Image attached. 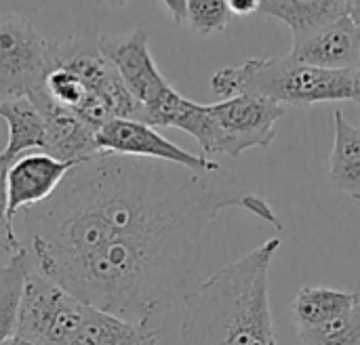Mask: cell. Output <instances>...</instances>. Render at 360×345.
Here are the masks:
<instances>
[{
    "mask_svg": "<svg viewBox=\"0 0 360 345\" xmlns=\"http://www.w3.org/2000/svg\"><path fill=\"white\" fill-rule=\"evenodd\" d=\"M228 207L283 228L228 171L99 152L21 213L34 268L82 304L160 329L200 285L202 236Z\"/></svg>",
    "mask_w": 360,
    "mask_h": 345,
    "instance_id": "6da1fadb",
    "label": "cell"
},
{
    "mask_svg": "<svg viewBox=\"0 0 360 345\" xmlns=\"http://www.w3.org/2000/svg\"><path fill=\"white\" fill-rule=\"evenodd\" d=\"M270 238L202 280L184 301V345H278L270 310Z\"/></svg>",
    "mask_w": 360,
    "mask_h": 345,
    "instance_id": "7a4b0ae2",
    "label": "cell"
},
{
    "mask_svg": "<svg viewBox=\"0 0 360 345\" xmlns=\"http://www.w3.org/2000/svg\"><path fill=\"white\" fill-rule=\"evenodd\" d=\"M211 91L230 99L257 95L281 105H316L327 101L360 103L356 70H323L287 57H253L240 65L221 67L211 76Z\"/></svg>",
    "mask_w": 360,
    "mask_h": 345,
    "instance_id": "3957f363",
    "label": "cell"
},
{
    "mask_svg": "<svg viewBox=\"0 0 360 345\" xmlns=\"http://www.w3.org/2000/svg\"><path fill=\"white\" fill-rule=\"evenodd\" d=\"M86 308V304L32 266L17 310L15 335L36 345H74Z\"/></svg>",
    "mask_w": 360,
    "mask_h": 345,
    "instance_id": "277c9868",
    "label": "cell"
},
{
    "mask_svg": "<svg viewBox=\"0 0 360 345\" xmlns=\"http://www.w3.org/2000/svg\"><path fill=\"white\" fill-rule=\"evenodd\" d=\"M57 67V38L17 13L0 15V101L27 97Z\"/></svg>",
    "mask_w": 360,
    "mask_h": 345,
    "instance_id": "5b68a950",
    "label": "cell"
},
{
    "mask_svg": "<svg viewBox=\"0 0 360 345\" xmlns=\"http://www.w3.org/2000/svg\"><path fill=\"white\" fill-rule=\"evenodd\" d=\"M217 126V154L238 158L251 148H268L287 108L257 95H236L209 105Z\"/></svg>",
    "mask_w": 360,
    "mask_h": 345,
    "instance_id": "8992f818",
    "label": "cell"
},
{
    "mask_svg": "<svg viewBox=\"0 0 360 345\" xmlns=\"http://www.w3.org/2000/svg\"><path fill=\"white\" fill-rule=\"evenodd\" d=\"M97 46L99 53L116 67L131 95L139 101L141 120L150 108L173 91L154 63L150 53V36L146 30L139 27L127 34H101L97 38Z\"/></svg>",
    "mask_w": 360,
    "mask_h": 345,
    "instance_id": "52a82bcc",
    "label": "cell"
},
{
    "mask_svg": "<svg viewBox=\"0 0 360 345\" xmlns=\"http://www.w3.org/2000/svg\"><path fill=\"white\" fill-rule=\"evenodd\" d=\"M95 141L99 152L171 162L196 173H215L224 169L217 160L179 148L177 143L162 137L154 126L139 120L112 118L95 133Z\"/></svg>",
    "mask_w": 360,
    "mask_h": 345,
    "instance_id": "ba28073f",
    "label": "cell"
},
{
    "mask_svg": "<svg viewBox=\"0 0 360 345\" xmlns=\"http://www.w3.org/2000/svg\"><path fill=\"white\" fill-rule=\"evenodd\" d=\"M76 162L57 160L46 152L19 156L6 169V215L15 226V217L30 207L51 198Z\"/></svg>",
    "mask_w": 360,
    "mask_h": 345,
    "instance_id": "9c48e42d",
    "label": "cell"
},
{
    "mask_svg": "<svg viewBox=\"0 0 360 345\" xmlns=\"http://www.w3.org/2000/svg\"><path fill=\"white\" fill-rule=\"evenodd\" d=\"M289 57L323 70H352L360 57V25L348 15L291 38Z\"/></svg>",
    "mask_w": 360,
    "mask_h": 345,
    "instance_id": "30bf717a",
    "label": "cell"
},
{
    "mask_svg": "<svg viewBox=\"0 0 360 345\" xmlns=\"http://www.w3.org/2000/svg\"><path fill=\"white\" fill-rule=\"evenodd\" d=\"M27 99L40 112L44 120V150L57 160L65 162H84L91 156L99 154L95 131L89 129L72 110L59 105L44 86L30 93Z\"/></svg>",
    "mask_w": 360,
    "mask_h": 345,
    "instance_id": "8fae6325",
    "label": "cell"
},
{
    "mask_svg": "<svg viewBox=\"0 0 360 345\" xmlns=\"http://www.w3.org/2000/svg\"><path fill=\"white\" fill-rule=\"evenodd\" d=\"M160 329L137 325L97 308H86L74 345H158Z\"/></svg>",
    "mask_w": 360,
    "mask_h": 345,
    "instance_id": "7c38bea8",
    "label": "cell"
},
{
    "mask_svg": "<svg viewBox=\"0 0 360 345\" xmlns=\"http://www.w3.org/2000/svg\"><path fill=\"white\" fill-rule=\"evenodd\" d=\"M0 118L8 126V141L0 152L8 164L30 150H44V120L27 97L2 99Z\"/></svg>",
    "mask_w": 360,
    "mask_h": 345,
    "instance_id": "4fadbf2b",
    "label": "cell"
},
{
    "mask_svg": "<svg viewBox=\"0 0 360 345\" xmlns=\"http://www.w3.org/2000/svg\"><path fill=\"white\" fill-rule=\"evenodd\" d=\"M329 177L335 190L352 196H360V126L346 120L335 112V141L329 158Z\"/></svg>",
    "mask_w": 360,
    "mask_h": 345,
    "instance_id": "5bb4252c",
    "label": "cell"
},
{
    "mask_svg": "<svg viewBox=\"0 0 360 345\" xmlns=\"http://www.w3.org/2000/svg\"><path fill=\"white\" fill-rule=\"evenodd\" d=\"M259 13L283 21L291 38L346 15L344 0H262Z\"/></svg>",
    "mask_w": 360,
    "mask_h": 345,
    "instance_id": "9a60e30c",
    "label": "cell"
},
{
    "mask_svg": "<svg viewBox=\"0 0 360 345\" xmlns=\"http://www.w3.org/2000/svg\"><path fill=\"white\" fill-rule=\"evenodd\" d=\"M356 304H360V295L352 291L304 287L291 304V314L297 329H310L346 314Z\"/></svg>",
    "mask_w": 360,
    "mask_h": 345,
    "instance_id": "2e32d148",
    "label": "cell"
},
{
    "mask_svg": "<svg viewBox=\"0 0 360 345\" xmlns=\"http://www.w3.org/2000/svg\"><path fill=\"white\" fill-rule=\"evenodd\" d=\"M34 261L30 251L23 247L0 266V341L15 335L17 310L25 285V276L32 270Z\"/></svg>",
    "mask_w": 360,
    "mask_h": 345,
    "instance_id": "e0dca14e",
    "label": "cell"
},
{
    "mask_svg": "<svg viewBox=\"0 0 360 345\" xmlns=\"http://www.w3.org/2000/svg\"><path fill=\"white\" fill-rule=\"evenodd\" d=\"M304 345H360V304L346 314L310 329H297Z\"/></svg>",
    "mask_w": 360,
    "mask_h": 345,
    "instance_id": "ac0fdd59",
    "label": "cell"
},
{
    "mask_svg": "<svg viewBox=\"0 0 360 345\" xmlns=\"http://www.w3.org/2000/svg\"><path fill=\"white\" fill-rule=\"evenodd\" d=\"M234 15L226 0H188L186 23L198 36H211L226 32Z\"/></svg>",
    "mask_w": 360,
    "mask_h": 345,
    "instance_id": "d6986e66",
    "label": "cell"
},
{
    "mask_svg": "<svg viewBox=\"0 0 360 345\" xmlns=\"http://www.w3.org/2000/svg\"><path fill=\"white\" fill-rule=\"evenodd\" d=\"M44 91L59 103V105H63V108H68V110H76L82 101H84V97H86V89H84V84L80 82V78L76 76V74H72L70 70H65V67H55L49 76H46V80H44Z\"/></svg>",
    "mask_w": 360,
    "mask_h": 345,
    "instance_id": "ffe728a7",
    "label": "cell"
},
{
    "mask_svg": "<svg viewBox=\"0 0 360 345\" xmlns=\"http://www.w3.org/2000/svg\"><path fill=\"white\" fill-rule=\"evenodd\" d=\"M6 169L8 162L0 156V253L11 257L13 253L23 249V242L6 215Z\"/></svg>",
    "mask_w": 360,
    "mask_h": 345,
    "instance_id": "44dd1931",
    "label": "cell"
},
{
    "mask_svg": "<svg viewBox=\"0 0 360 345\" xmlns=\"http://www.w3.org/2000/svg\"><path fill=\"white\" fill-rule=\"evenodd\" d=\"M158 4L167 11V15H169L175 23H186L188 0H158Z\"/></svg>",
    "mask_w": 360,
    "mask_h": 345,
    "instance_id": "7402d4cb",
    "label": "cell"
},
{
    "mask_svg": "<svg viewBox=\"0 0 360 345\" xmlns=\"http://www.w3.org/2000/svg\"><path fill=\"white\" fill-rule=\"evenodd\" d=\"M226 2H228V8L234 17L253 15L259 11V4H262V0H226Z\"/></svg>",
    "mask_w": 360,
    "mask_h": 345,
    "instance_id": "603a6c76",
    "label": "cell"
},
{
    "mask_svg": "<svg viewBox=\"0 0 360 345\" xmlns=\"http://www.w3.org/2000/svg\"><path fill=\"white\" fill-rule=\"evenodd\" d=\"M344 6H346V15L360 25V0H344Z\"/></svg>",
    "mask_w": 360,
    "mask_h": 345,
    "instance_id": "cb8c5ba5",
    "label": "cell"
},
{
    "mask_svg": "<svg viewBox=\"0 0 360 345\" xmlns=\"http://www.w3.org/2000/svg\"><path fill=\"white\" fill-rule=\"evenodd\" d=\"M0 345H36V344H32V341H27V339H23V337H19V335H11V337H6L4 341H0Z\"/></svg>",
    "mask_w": 360,
    "mask_h": 345,
    "instance_id": "d4e9b609",
    "label": "cell"
},
{
    "mask_svg": "<svg viewBox=\"0 0 360 345\" xmlns=\"http://www.w3.org/2000/svg\"><path fill=\"white\" fill-rule=\"evenodd\" d=\"M354 70H356V74H359V78H360V57H359V63H356V67H354Z\"/></svg>",
    "mask_w": 360,
    "mask_h": 345,
    "instance_id": "484cf974",
    "label": "cell"
},
{
    "mask_svg": "<svg viewBox=\"0 0 360 345\" xmlns=\"http://www.w3.org/2000/svg\"><path fill=\"white\" fill-rule=\"evenodd\" d=\"M356 202H360V196H359V198H356Z\"/></svg>",
    "mask_w": 360,
    "mask_h": 345,
    "instance_id": "4316f807",
    "label": "cell"
},
{
    "mask_svg": "<svg viewBox=\"0 0 360 345\" xmlns=\"http://www.w3.org/2000/svg\"><path fill=\"white\" fill-rule=\"evenodd\" d=\"M359 126H360V124H359Z\"/></svg>",
    "mask_w": 360,
    "mask_h": 345,
    "instance_id": "83f0119b",
    "label": "cell"
}]
</instances>
